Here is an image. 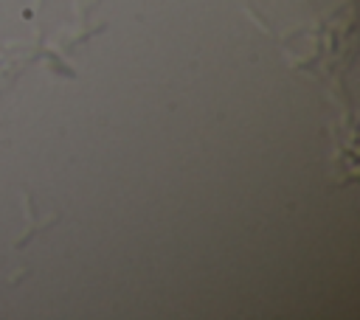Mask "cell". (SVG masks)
<instances>
[]
</instances>
